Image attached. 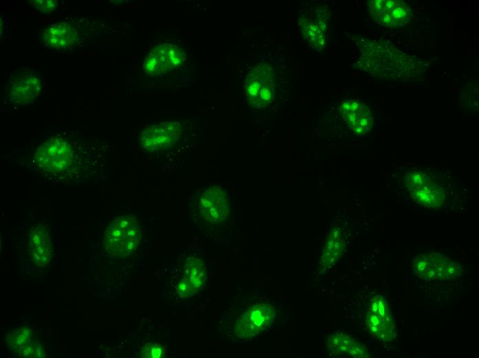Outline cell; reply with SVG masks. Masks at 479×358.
<instances>
[{"label": "cell", "instance_id": "cell-1", "mask_svg": "<svg viewBox=\"0 0 479 358\" xmlns=\"http://www.w3.org/2000/svg\"><path fill=\"white\" fill-rule=\"evenodd\" d=\"M362 54L366 70L381 77L414 76L418 66L414 59L382 43H370Z\"/></svg>", "mask_w": 479, "mask_h": 358}, {"label": "cell", "instance_id": "cell-2", "mask_svg": "<svg viewBox=\"0 0 479 358\" xmlns=\"http://www.w3.org/2000/svg\"><path fill=\"white\" fill-rule=\"evenodd\" d=\"M142 231L135 216L125 215L111 220L105 231L103 244L113 257H127L136 251Z\"/></svg>", "mask_w": 479, "mask_h": 358}, {"label": "cell", "instance_id": "cell-3", "mask_svg": "<svg viewBox=\"0 0 479 358\" xmlns=\"http://www.w3.org/2000/svg\"><path fill=\"white\" fill-rule=\"evenodd\" d=\"M74 151L65 139L55 136L41 144L34 154L35 162L43 170L58 173L70 167Z\"/></svg>", "mask_w": 479, "mask_h": 358}, {"label": "cell", "instance_id": "cell-4", "mask_svg": "<svg viewBox=\"0 0 479 358\" xmlns=\"http://www.w3.org/2000/svg\"><path fill=\"white\" fill-rule=\"evenodd\" d=\"M413 270L419 277L431 281H451L462 273L460 265L447 256L427 252L413 260Z\"/></svg>", "mask_w": 479, "mask_h": 358}, {"label": "cell", "instance_id": "cell-5", "mask_svg": "<svg viewBox=\"0 0 479 358\" xmlns=\"http://www.w3.org/2000/svg\"><path fill=\"white\" fill-rule=\"evenodd\" d=\"M244 89L249 104L263 108L273 98L274 73L271 66L262 63L256 65L247 75Z\"/></svg>", "mask_w": 479, "mask_h": 358}, {"label": "cell", "instance_id": "cell-6", "mask_svg": "<svg viewBox=\"0 0 479 358\" xmlns=\"http://www.w3.org/2000/svg\"><path fill=\"white\" fill-rule=\"evenodd\" d=\"M406 187L411 196L422 205L439 209L445 200L443 189L427 173L409 171L406 174Z\"/></svg>", "mask_w": 479, "mask_h": 358}, {"label": "cell", "instance_id": "cell-7", "mask_svg": "<svg viewBox=\"0 0 479 358\" xmlns=\"http://www.w3.org/2000/svg\"><path fill=\"white\" fill-rule=\"evenodd\" d=\"M182 125L178 120H168L146 127L140 134V143L149 151L168 149L175 145L183 134Z\"/></svg>", "mask_w": 479, "mask_h": 358}, {"label": "cell", "instance_id": "cell-8", "mask_svg": "<svg viewBox=\"0 0 479 358\" xmlns=\"http://www.w3.org/2000/svg\"><path fill=\"white\" fill-rule=\"evenodd\" d=\"M368 12L376 23L387 27L404 25L410 19L412 11L409 6L398 0H371L368 1Z\"/></svg>", "mask_w": 479, "mask_h": 358}, {"label": "cell", "instance_id": "cell-9", "mask_svg": "<svg viewBox=\"0 0 479 358\" xmlns=\"http://www.w3.org/2000/svg\"><path fill=\"white\" fill-rule=\"evenodd\" d=\"M186 59V54L178 46L169 43H160L148 54L143 70L149 75H161L180 67Z\"/></svg>", "mask_w": 479, "mask_h": 358}, {"label": "cell", "instance_id": "cell-10", "mask_svg": "<svg viewBox=\"0 0 479 358\" xmlns=\"http://www.w3.org/2000/svg\"><path fill=\"white\" fill-rule=\"evenodd\" d=\"M367 324L369 330L376 338L384 341L395 339L396 332L393 315L383 297L376 296L370 301Z\"/></svg>", "mask_w": 479, "mask_h": 358}, {"label": "cell", "instance_id": "cell-11", "mask_svg": "<svg viewBox=\"0 0 479 358\" xmlns=\"http://www.w3.org/2000/svg\"><path fill=\"white\" fill-rule=\"evenodd\" d=\"M275 315V310L270 304H258L253 306L237 320L235 333L242 339L253 337L267 328Z\"/></svg>", "mask_w": 479, "mask_h": 358}, {"label": "cell", "instance_id": "cell-12", "mask_svg": "<svg viewBox=\"0 0 479 358\" xmlns=\"http://www.w3.org/2000/svg\"><path fill=\"white\" fill-rule=\"evenodd\" d=\"M199 209L207 222H224L230 213V201L227 193L219 186L207 188L200 196Z\"/></svg>", "mask_w": 479, "mask_h": 358}, {"label": "cell", "instance_id": "cell-13", "mask_svg": "<svg viewBox=\"0 0 479 358\" xmlns=\"http://www.w3.org/2000/svg\"><path fill=\"white\" fill-rule=\"evenodd\" d=\"M339 112L354 134L364 135L371 129L373 125L372 113L361 101L352 99L343 101Z\"/></svg>", "mask_w": 479, "mask_h": 358}, {"label": "cell", "instance_id": "cell-14", "mask_svg": "<svg viewBox=\"0 0 479 358\" xmlns=\"http://www.w3.org/2000/svg\"><path fill=\"white\" fill-rule=\"evenodd\" d=\"M206 271L202 260L195 257H189L183 265L182 278L177 291L183 297H189L198 292L204 284Z\"/></svg>", "mask_w": 479, "mask_h": 358}, {"label": "cell", "instance_id": "cell-15", "mask_svg": "<svg viewBox=\"0 0 479 358\" xmlns=\"http://www.w3.org/2000/svg\"><path fill=\"white\" fill-rule=\"evenodd\" d=\"M28 252L32 262L38 266H45L53 257V248L45 228L38 225L28 236Z\"/></svg>", "mask_w": 479, "mask_h": 358}, {"label": "cell", "instance_id": "cell-16", "mask_svg": "<svg viewBox=\"0 0 479 358\" xmlns=\"http://www.w3.org/2000/svg\"><path fill=\"white\" fill-rule=\"evenodd\" d=\"M41 90L42 83L39 76L31 74H21L11 83L10 101L21 105L30 103L37 98Z\"/></svg>", "mask_w": 479, "mask_h": 358}, {"label": "cell", "instance_id": "cell-17", "mask_svg": "<svg viewBox=\"0 0 479 358\" xmlns=\"http://www.w3.org/2000/svg\"><path fill=\"white\" fill-rule=\"evenodd\" d=\"M79 39L77 29L67 22L53 23L42 34L43 43L57 49H66L76 43Z\"/></svg>", "mask_w": 479, "mask_h": 358}, {"label": "cell", "instance_id": "cell-18", "mask_svg": "<svg viewBox=\"0 0 479 358\" xmlns=\"http://www.w3.org/2000/svg\"><path fill=\"white\" fill-rule=\"evenodd\" d=\"M328 350L332 355L352 357H368L370 355L362 344L343 333H336L328 340Z\"/></svg>", "mask_w": 479, "mask_h": 358}, {"label": "cell", "instance_id": "cell-19", "mask_svg": "<svg viewBox=\"0 0 479 358\" xmlns=\"http://www.w3.org/2000/svg\"><path fill=\"white\" fill-rule=\"evenodd\" d=\"M300 23L303 35L312 47L323 45L326 23L324 19H321L319 13L312 14L309 17H304Z\"/></svg>", "mask_w": 479, "mask_h": 358}, {"label": "cell", "instance_id": "cell-20", "mask_svg": "<svg viewBox=\"0 0 479 358\" xmlns=\"http://www.w3.org/2000/svg\"><path fill=\"white\" fill-rule=\"evenodd\" d=\"M343 249L344 242L340 232L337 229L332 231L321 255V265L330 268L341 257Z\"/></svg>", "mask_w": 479, "mask_h": 358}, {"label": "cell", "instance_id": "cell-21", "mask_svg": "<svg viewBox=\"0 0 479 358\" xmlns=\"http://www.w3.org/2000/svg\"><path fill=\"white\" fill-rule=\"evenodd\" d=\"M34 335V331L32 329L27 328H21L6 336V343L8 348L17 352L25 345L32 341V338Z\"/></svg>", "mask_w": 479, "mask_h": 358}, {"label": "cell", "instance_id": "cell-22", "mask_svg": "<svg viewBox=\"0 0 479 358\" xmlns=\"http://www.w3.org/2000/svg\"><path fill=\"white\" fill-rule=\"evenodd\" d=\"M23 358H44L45 351L41 342L36 339L25 345L17 352Z\"/></svg>", "mask_w": 479, "mask_h": 358}, {"label": "cell", "instance_id": "cell-23", "mask_svg": "<svg viewBox=\"0 0 479 358\" xmlns=\"http://www.w3.org/2000/svg\"><path fill=\"white\" fill-rule=\"evenodd\" d=\"M164 355L165 350L161 343H147L141 348L140 353L143 358H161Z\"/></svg>", "mask_w": 479, "mask_h": 358}, {"label": "cell", "instance_id": "cell-24", "mask_svg": "<svg viewBox=\"0 0 479 358\" xmlns=\"http://www.w3.org/2000/svg\"><path fill=\"white\" fill-rule=\"evenodd\" d=\"M34 8L43 13H51L56 10L57 2L55 0H31Z\"/></svg>", "mask_w": 479, "mask_h": 358}]
</instances>
